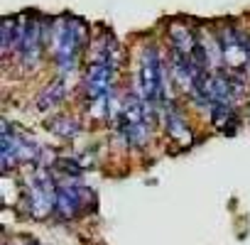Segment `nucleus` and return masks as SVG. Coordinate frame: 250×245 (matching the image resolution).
<instances>
[{"label":"nucleus","instance_id":"f257e3e1","mask_svg":"<svg viewBox=\"0 0 250 245\" xmlns=\"http://www.w3.org/2000/svg\"><path fill=\"white\" fill-rule=\"evenodd\" d=\"M86 44V25L79 18H59L49 27V47L64 74L74 71L79 64L81 47Z\"/></svg>","mask_w":250,"mask_h":245},{"label":"nucleus","instance_id":"f03ea898","mask_svg":"<svg viewBox=\"0 0 250 245\" xmlns=\"http://www.w3.org/2000/svg\"><path fill=\"white\" fill-rule=\"evenodd\" d=\"M138 93L147 105H165L167 98V74L155 44H145L138 57Z\"/></svg>","mask_w":250,"mask_h":245},{"label":"nucleus","instance_id":"7ed1b4c3","mask_svg":"<svg viewBox=\"0 0 250 245\" xmlns=\"http://www.w3.org/2000/svg\"><path fill=\"white\" fill-rule=\"evenodd\" d=\"M118 120H120V133H123L125 143L145 145V140H147V103L143 101V96L138 91L125 96Z\"/></svg>","mask_w":250,"mask_h":245},{"label":"nucleus","instance_id":"20e7f679","mask_svg":"<svg viewBox=\"0 0 250 245\" xmlns=\"http://www.w3.org/2000/svg\"><path fill=\"white\" fill-rule=\"evenodd\" d=\"M218 47H221V57L223 64L230 71H240L250 64V40L235 27V25H226L218 32Z\"/></svg>","mask_w":250,"mask_h":245},{"label":"nucleus","instance_id":"39448f33","mask_svg":"<svg viewBox=\"0 0 250 245\" xmlns=\"http://www.w3.org/2000/svg\"><path fill=\"white\" fill-rule=\"evenodd\" d=\"M49 40V32H44V25L35 18H22L20 20V32H18V54L27 66H35L40 61V49Z\"/></svg>","mask_w":250,"mask_h":245},{"label":"nucleus","instance_id":"423d86ee","mask_svg":"<svg viewBox=\"0 0 250 245\" xmlns=\"http://www.w3.org/2000/svg\"><path fill=\"white\" fill-rule=\"evenodd\" d=\"M57 186L47 172H40L32 177L27 189V208L35 218H44L52 208H57Z\"/></svg>","mask_w":250,"mask_h":245},{"label":"nucleus","instance_id":"0eeeda50","mask_svg":"<svg viewBox=\"0 0 250 245\" xmlns=\"http://www.w3.org/2000/svg\"><path fill=\"white\" fill-rule=\"evenodd\" d=\"M86 201H91V191L81 184H64L57 191V211L62 218H74Z\"/></svg>","mask_w":250,"mask_h":245},{"label":"nucleus","instance_id":"6e6552de","mask_svg":"<svg viewBox=\"0 0 250 245\" xmlns=\"http://www.w3.org/2000/svg\"><path fill=\"white\" fill-rule=\"evenodd\" d=\"M162 118H165L167 133H169L174 140H179V143H191V130H189V125H187L184 115L179 113V108H177L172 101L162 105Z\"/></svg>","mask_w":250,"mask_h":245},{"label":"nucleus","instance_id":"1a4fd4ad","mask_svg":"<svg viewBox=\"0 0 250 245\" xmlns=\"http://www.w3.org/2000/svg\"><path fill=\"white\" fill-rule=\"evenodd\" d=\"M169 40H172V49L184 54V57H191L194 59V52L199 47V40L191 35V30L182 22H172L169 25Z\"/></svg>","mask_w":250,"mask_h":245},{"label":"nucleus","instance_id":"9d476101","mask_svg":"<svg viewBox=\"0 0 250 245\" xmlns=\"http://www.w3.org/2000/svg\"><path fill=\"white\" fill-rule=\"evenodd\" d=\"M66 96V79H57L47 86V91H42V96L37 98V108L40 110H49L52 105H57L62 98Z\"/></svg>","mask_w":250,"mask_h":245},{"label":"nucleus","instance_id":"9b49d317","mask_svg":"<svg viewBox=\"0 0 250 245\" xmlns=\"http://www.w3.org/2000/svg\"><path fill=\"white\" fill-rule=\"evenodd\" d=\"M18 32H20V20L5 18V20H3V27H0V37H3V52L15 49V44H18Z\"/></svg>","mask_w":250,"mask_h":245},{"label":"nucleus","instance_id":"f8f14e48","mask_svg":"<svg viewBox=\"0 0 250 245\" xmlns=\"http://www.w3.org/2000/svg\"><path fill=\"white\" fill-rule=\"evenodd\" d=\"M54 133H59V135H64V138H74V135L79 133V122H76L74 118H59V120L54 122Z\"/></svg>","mask_w":250,"mask_h":245}]
</instances>
